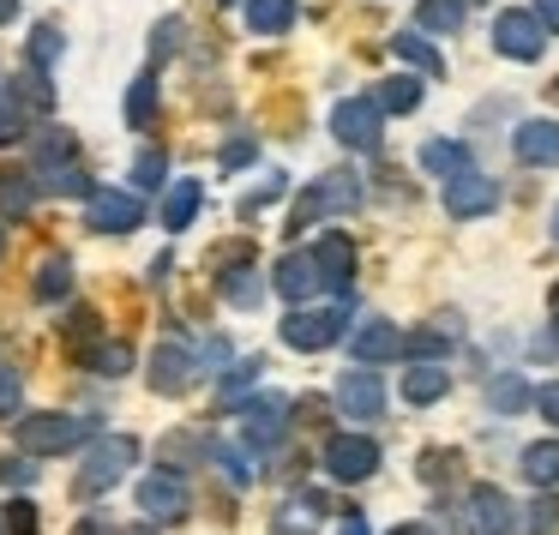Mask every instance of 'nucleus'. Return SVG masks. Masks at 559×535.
Listing matches in <instances>:
<instances>
[{
    "label": "nucleus",
    "mask_w": 559,
    "mask_h": 535,
    "mask_svg": "<svg viewBox=\"0 0 559 535\" xmlns=\"http://www.w3.org/2000/svg\"><path fill=\"white\" fill-rule=\"evenodd\" d=\"M139 511H145L151 523H181L187 518V482L169 469L145 475V482H139Z\"/></svg>",
    "instance_id": "obj_7"
},
{
    "label": "nucleus",
    "mask_w": 559,
    "mask_h": 535,
    "mask_svg": "<svg viewBox=\"0 0 559 535\" xmlns=\"http://www.w3.org/2000/svg\"><path fill=\"white\" fill-rule=\"evenodd\" d=\"M337 409L349 415V421H379V415H385V385H379V373H367V367L343 373L337 379Z\"/></svg>",
    "instance_id": "obj_8"
},
{
    "label": "nucleus",
    "mask_w": 559,
    "mask_h": 535,
    "mask_svg": "<svg viewBox=\"0 0 559 535\" xmlns=\"http://www.w3.org/2000/svg\"><path fill=\"white\" fill-rule=\"evenodd\" d=\"M55 55H61V31H55V25H37V37H31V67H49Z\"/></svg>",
    "instance_id": "obj_36"
},
{
    "label": "nucleus",
    "mask_w": 559,
    "mask_h": 535,
    "mask_svg": "<svg viewBox=\"0 0 559 535\" xmlns=\"http://www.w3.org/2000/svg\"><path fill=\"white\" fill-rule=\"evenodd\" d=\"M391 49H397V61L421 67V73H433V79L445 73V55H439L427 37H415V31H397V37H391Z\"/></svg>",
    "instance_id": "obj_23"
},
{
    "label": "nucleus",
    "mask_w": 559,
    "mask_h": 535,
    "mask_svg": "<svg viewBox=\"0 0 559 535\" xmlns=\"http://www.w3.org/2000/svg\"><path fill=\"white\" fill-rule=\"evenodd\" d=\"M127 121H133V127L157 121V73H139L133 79V91H127Z\"/></svg>",
    "instance_id": "obj_28"
},
{
    "label": "nucleus",
    "mask_w": 559,
    "mask_h": 535,
    "mask_svg": "<svg viewBox=\"0 0 559 535\" xmlns=\"http://www.w3.org/2000/svg\"><path fill=\"white\" fill-rule=\"evenodd\" d=\"M0 482H7V487H31V482H37V463H31V457H7V463H0Z\"/></svg>",
    "instance_id": "obj_43"
},
{
    "label": "nucleus",
    "mask_w": 559,
    "mask_h": 535,
    "mask_svg": "<svg viewBox=\"0 0 559 535\" xmlns=\"http://www.w3.org/2000/svg\"><path fill=\"white\" fill-rule=\"evenodd\" d=\"M7 535H37V506H31V499H13V506H7Z\"/></svg>",
    "instance_id": "obj_39"
},
{
    "label": "nucleus",
    "mask_w": 559,
    "mask_h": 535,
    "mask_svg": "<svg viewBox=\"0 0 559 535\" xmlns=\"http://www.w3.org/2000/svg\"><path fill=\"white\" fill-rule=\"evenodd\" d=\"M391 535H427V530H421V523H397Z\"/></svg>",
    "instance_id": "obj_51"
},
{
    "label": "nucleus",
    "mask_w": 559,
    "mask_h": 535,
    "mask_svg": "<svg viewBox=\"0 0 559 535\" xmlns=\"http://www.w3.org/2000/svg\"><path fill=\"white\" fill-rule=\"evenodd\" d=\"M133 463H139V439L133 433H103L97 445H91L85 469H79V494H109Z\"/></svg>",
    "instance_id": "obj_1"
},
{
    "label": "nucleus",
    "mask_w": 559,
    "mask_h": 535,
    "mask_svg": "<svg viewBox=\"0 0 559 535\" xmlns=\"http://www.w3.org/2000/svg\"><path fill=\"white\" fill-rule=\"evenodd\" d=\"M289 25H295V0H253L247 7V31H259V37H283Z\"/></svg>",
    "instance_id": "obj_21"
},
{
    "label": "nucleus",
    "mask_w": 559,
    "mask_h": 535,
    "mask_svg": "<svg viewBox=\"0 0 559 535\" xmlns=\"http://www.w3.org/2000/svg\"><path fill=\"white\" fill-rule=\"evenodd\" d=\"M535 25H542V31H559V0H535Z\"/></svg>",
    "instance_id": "obj_47"
},
{
    "label": "nucleus",
    "mask_w": 559,
    "mask_h": 535,
    "mask_svg": "<svg viewBox=\"0 0 559 535\" xmlns=\"http://www.w3.org/2000/svg\"><path fill=\"white\" fill-rule=\"evenodd\" d=\"M313 530H319V499L313 494L289 499V506L277 511V535H313Z\"/></svg>",
    "instance_id": "obj_27"
},
{
    "label": "nucleus",
    "mask_w": 559,
    "mask_h": 535,
    "mask_svg": "<svg viewBox=\"0 0 559 535\" xmlns=\"http://www.w3.org/2000/svg\"><path fill=\"white\" fill-rule=\"evenodd\" d=\"M193 451H205V439H199V433H169V439H163V457H193Z\"/></svg>",
    "instance_id": "obj_44"
},
{
    "label": "nucleus",
    "mask_w": 559,
    "mask_h": 535,
    "mask_svg": "<svg viewBox=\"0 0 559 535\" xmlns=\"http://www.w3.org/2000/svg\"><path fill=\"white\" fill-rule=\"evenodd\" d=\"M139 199L133 193H91V205H85V223L91 229H103V235H127V229H139Z\"/></svg>",
    "instance_id": "obj_12"
},
{
    "label": "nucleus",
    "mask_w": 559,
    "mask_h": 535,
    "mask_svg": "<svg viewBox=\"0 0 559 535\" xmlns=\"http://www.w3.org/2000/svg\"><path fill=\"white\" fill-rule=\"evenodd\" d=\"M253 379H259V361H253V355H247V361H235L229 373H223V397H235V391H247V385H253Z\"/></svg>",
    "instance_id": "obj_41"
},
{
    "label": "nucleus",
    "mask_w": 559,
    "mask_h": 535,
    "mask_svg": "<svg viewBox=\"0 0 559 535\" xmlns=\"http://www.w3.org/2000/svg\"><path fill=\"white\" fill-rule=\"evenodd\" d=\"M73 535H115V530H109V523H103V518H85V523H79Z\"/></svg>",
    "instance_id": "obj_48"
},
{
    "label": "nucleus",
    "mask_w": 559,
    "mask_h": 535,
    "mask_svg": "<svg viewBox=\"0 0 559 535\" xmlns=\"http://www.w3.org/2000/svg\"><path fill=\"white\" fill-rule=\"evenodd\" d=\"M313 259H319V277H325V289H349V277H355V247H349V235H325V241L313 247Z\"/></svg>",
    "instance_id": "obj_17"
},
{
    "label": "nucleus",
    "mask_w": 559,
    "mask_h": 535,
    "mask_svg": "<svg viewBox=\"0 0 559 535\" xmlns=\"http://www.w3.org/2000/svg\"><path fill=\"white\" fill-rule=\"evenodd\" d=\"M445 391H451V373H445V367H433V361H421V367L403 373V397H409V403H439Z\"/></svg>",
    "instance_id": "obj_19"
},
{
    "label": "nucleus",
    "mask_w": 559,
    "mask_h": 535,
    "mask_svg": "<svg viewBox=\"0 0 559 535\" xmlns=\"http://www.w3.org/2000/svg\"><path fill=\"white\" fill-rule=\"evenodd\" d=\"M421 169L427 175H445V181H451V175L469 169V151H463L457 139H427V145H421Z\"/></svg>",
    "instance_id": "obj_22"
},
{
    "label": "nucleus",
    "mask_w": 559,
    "mask_h": 535,
    "mask_svg": "<svg viewBox=\"0 0 559 535\" xmlns=\"http://www.w3.org/2000/svg\"><path fill=\"white\" fill-rule=\"evenodd\" d=\"M67 157H79L73 133H67V127H43V139H37V169H55V163H67Z\"/></svg>",
    "instance_id": "obj_30"
},
{
    "label": "nucleus",
    "mask_w": 559,
    "mask_h": 535,
    "mask_svg": "<svg viewBox=\"0 0 559 535\" xmlns=\"http://www.w3.org/2000/svg\"><path fill=\"white\" fill-rule=\"evenodd\" d=\"M91 439V421L85 415H25L19 421V445L31 457H55V451H79Z\"/></svg>",
    "instance_id": "obj_2"
},
{
    "label": "nucleus",
    "mask_w": 559,
    "mask_h": 535,
    "mask_svg": "<svg viewBox=\"0 0 559 535\" xmlns=\"http://www.w3.org/2000/svg\"><path fill=\"white\" fill-rule=\"evenodd\" d=\"M463 13H469V0H421L415 7V19H421V31H463Z\"/></svg>",
    "instance_id": "obj_25"
},
{
    "label": "nucleus",
    "mask_w": 559,
    "mask_h": 535,
    "mask_svg": "<svg viewBox=\"0 0 559 535\" xmlns=\"http://www.w3.org/2000/svg\"><path fill=\"white\" fill-rule=\"evenodd\" d=\"M277 295L283 301H307V295H319L325 289V277H319V259L313 253H283V265H277Z\"/></svg>",
    "instance_id": "obj_14"
},
{
    "label": "nucleus",
    "mask_w": 559,
    "mask_h": 535,
    "mask_svg": "<svg viewBox=\"0 0 559 535\" xmlns=\"http://www.w3.org/2000/svg\"><path fill=\"white\" fill-rule=\"evenodd\" d=\"M199 181H175L169 187V199H163V229H187V223L199 217Z\"/></svg>",
    "instance_id": "obj_24"
},
{
    "label": "nucleus",
    "mask_w": 559,
    "mask_h": 535,
    "mask_svg": "<svg viewBox=\"0 0 559 535\" xmlns=\"http://www.w3.org/2000/svg\"><path fill=\"white\" fill-rule=\"evenodd\" d=\"M373 103H379V115H385V109H391V115H409L415 103H421V79H385Z\"/></svg>",
    "instance_id": "obj_29"
},
{
    "label": "nucleus",
    "mask_w": 559,
    "mask_h": 535,
    "mask_svg": "<svg viewBox=\"0 0 559 535\" xmlns=\"http://www.w3.org/2000/svg\"><path fill=\"white\" fill-rule=\"evenodd\" d=\"M13 139H25V109H19L13 91L0 85V145H13Z\"/></svg>",
    "instance_id": "obj_33"
},
{
    "label": "nucleus",
    "mask_w": 559,
    "mask_h": 535,
    "mask_svg": "<svg viewBox=\"0 0 559 535\" xmlns=\"http://www.w3.org/2000/svg\"><path fill=\"white\" fill-rule=\"evenodd\" d=\"M535 403H542V415L559 427V379H554V385H542V391H535Z\"/></svg>",
    "instance_id": "obj_46"
},
{
    "label": "nucleus",
    "mask_w": 559,
    "mask_h": 535,
    "mask_svg": "<svg viewBox=\"0 0 559 535\" xmlns=\"http://www.w3.org/2000/svg\"><path fill=\"white\" fill-rule=\"evenodd\" d=\"M31 205H37V175L31 169H0V217L25 223Z\"/></svg>",
    "instance_id": "obj_18"
},
{
    "label": "nucleus",
    "mask_w": 559,
    "mask_h": 535,
    "mask_svg": "<svg viewBox=\"0 0 559 535\" xmlns=\"http://www.w3.org/2000/svg\"><path fill=\"white\" fill-rule=\"evenodd\" d=\"M343 535H367V523H361V518H349V523H343Z\"/></svg>",
    "instance_id": "obj_50"
},
{
    "label": "nucleus",
    "mask_w": 559,
    "mask_h": 535,
    "mask_svg": "<svg viewBox=\"0 0 559 535\" xmlns=\"http://www.w3.org/2000/svg\"><path fill=\"white\" fill-rule=\"evenodd\" d=\"M217 463H223V475H229L235 487H253V457H247V451H235V445H217Z\"/></svg>",
    "instance_id": "obj_34"
},
{
    "label": "nucleus",
    "mask_w": 559,
    "mask_h": 535,
    "mask_svg": "<svg viewBox=\"0 0 559 535\" xmlns=\"http://www.w3.org/2000/svg\"><path fill=\"white\" fill-rule=\"evenodd\" d=\"M343 331H349V313H343V307H319V313H289V319H283V343L301 349V355L331 349Z\"/></svg>",
    "instance_id": "obj_3"
},
{
    "label": "nucleus",
    "mask_w": 559,
    "mask_h": 535,
    "mask_svg": "<svg viewBox=\"0 0 559 535\" xmlns=\"http://www.w3.org/2000/svg\"><path fill=\"white\" fill-rule=\"evenodd\" d=\"M487 403H493V409H499V415H518V409H523V403H530V385H523V379H518V373H499V379H493V385H487Z\"/></svg>",
    "instance_id": "obj_31"
},
{
    "label": "nucleus",
    "mask_w": 559,
    "mask_h": 535,
    "mask_svg": "<svg viewBox=\"0 0 559 535\" xmlns=\"http://www.w3.org/2000/svg\"><path fill=\"white\" fill-rule=\"evenodd\" d=\"M331 133H337L349 151H379V139H385V127H379V103L373 97L337 103V109H331Z\"/></svg>",
    "instance_id": "obj_4"
},
{
    "label": "nucleus",
    "mask_w": 559,
    "mask_h": 535,
    "mask_svg": "<svg viewBox=\"0 0 559 535\" xmlns=\"http://www.w3.org/2000/svg\"><path fill=\"white\" fill-rule=\"evenodd\" d=\"M493 49L511 55V61H542L547 31L535 25V13H499L493 19Z\"/></svg>",
    "instance_id": "obj_6"
},
{
    "label": "nucleus",
    "mask_w": 559,
    "mask_h": 535,
    "mask_svg": "<svg viewBox=\"0 0 559 535\" xmlns=\"http://www.w3.org/2000/svg\"><path fill=\"white\" fill-rule=\"evenodd\" d=\"M349 349H355V361H361V367L391 361V355H403V331L391 325V319H367V325L349 337Z\"/></svg>",
    "instance_id": "obj_15"
},
{
    "label": "nucleus",
    "mask_w": 559,
    "mask_h": 535,
    "mask_svg": "<svg viewBox=\"0 0 559 535\" xmlns=\"http://www.w3.org/2000/svg\"><path fill=\"white\" fill-rule=\"evenodd\" d=\"M13 13H19V0H0V25H7Z\"/></svg>",
    "instance_id": "obj_49"
},
{
    "label": "nucleus",
    "mask_w": 559,
    "mask_h": 535,
    "mask_svg": "<svg viewBox=\"0 0 559 535\" xmlns=\"http://www.w3.org/2000/svg\"><path fill=\"white\" fill-rule=\"evenodd\" d=\"M511 151H518V163H530V169H547V163H559V127L554 121H523L518 139H511Z\"/></svg>",
    "instance_id": "obj_16"
},
{
    "label": "nucleus",
    "mask_w": 559,
    "mask_h": 535,
    "mask_svg": "<svg viewBox=\"0 0 559 535\" xmlns=\"http://www.w3.org/2000/svg\"><path fill=\"white\" fill-rule=\"evenodd\" d=\"M523 475H530L535 487H554V482H559V445H554V439H542V445H523Z\"/></svg>",
    "instance_id": "obj_26"
},
{
    "label": "nucleus",
    "mask_w": 559,
    "mask_h": 535,
    "mask_svg": "<svg viewBox=\"0 0 559 535\" xmlns=\"http://www.w3.org/2000/svg\"><path fill=\"white\" fill-rule=\"evenodd\" d=\"M223 295H229L235 307H253L259 301V283L247 277V271H223Z\"/></svg>",
    "instance_id": "obj_35"
},
{
    "label": "nucleus",
    "mask_w": 559,
    "mask_h": 535,
    "mask_svg": "<svg viewBox=\"0 0 559 535\" xmlns=\"http://www.w3.org/2000/svg\"><path fill=\"white\" fill-rule=\"evenodd\" d=\"M19 403H25V385L13 367H0V415H19Z\"/></svg>",
    "instance_id": "obj_42"
},
{
    "label": "nucleus",
    "mask_w": 559,
    "mask_h": 535,
    "mask_svg": "<svg viewBox=\"0 0 559 535\" xmlns=\"http://www.w3.org/2000/svg\"><path fill=\"white\" fill-rule=\"evenodd\" d=\"M235 415H241L247 445H259V451L283 445V427H289V403H283V397H253V403H241Z\"/></svg>",
    "instance_id": "obj_9"
},
{
    "label": "nucleus",
    "mask_w": 559,
    "mask_h": 535,
    "mask_svg": "<svg viewBox=\"0 0 559 535\" xmlns=\"http://www.w3.org/2000/svg\"><path fill=\"white\" fill-rule=\"evenodd\" d=\"M319 199H325V211H355L361 205V187H355V175H325V181H319Z\"/></svg>",
    "instance_id": "obj_32"
},
{
    "label": "nucleus",
    "mask_w": 559,
    "mask_h": 535,
    "mask_svg": "<svg viewBox=\"0 0 559 535\" xmlns=\"http://www.w3.org/2000/svg\"><path fill=\"white\" fill-rule=\"evenodd\" d=\"M547 307H554V319H559V283H554V295H547Z\"/></svg>",
    "instance_id": "obj_52"
},
{
    "label": "nucleus",
    "mask_w": 559,
    "mask_h": 535,
    "mask_svg": "<svg viewBox=\"0 0 559 535\" xmlns=\"http://www.w3.org/2000/svg\"><path fill=\"white\" fill-rule=\"evenodd\" d=\"M0 535H7V530H0Z\"/></svg>",
    "instance_id": "obj_56"
},
{
    "label": "nucleus",
    "mask_w": 559,
    "mask_h": 535,
    "mask_svg": "<svg viewBox=\"0 0 559 535\" xmlns=\"http://www.w3.org/2000/svg\"><path fill=\"white\" fill-rule=\"evenodd\" d=\"M493 205H499V187L487 181V175L463 169V175H451V181H445V211H451V217H487Z\"/></svg>",
    "instance_id": "obj_11"
},
{
    "label": "nucleus",
    "mask_w": 559,
    "mask_h": 535,
    "mask_svg": "<svg viewBox=\"0 0 559 535\" xmlns=\"http://www.w3.org/2000/svg\"><path fill=\"white\" fill-rule=\"evenodd\" d=\"M554 103H559V85H554Z\"/></svg>",
    "instance_id": "obj_54"
},
{
    "label": "nucleus",
    "mask_w": 559,
    "mask_h": 535,
    "mask_svg": "<svg viewBox=\"0 0 559 535\" xmlns=\"http://www.w3.org/2000/svg\"><path fill=\"white\" fill-rule=\"evenodd\" d=\"M127 367H133V349H127V343H103L97 349V373H127Z\"/></svg>",
    "instance_id": "obj_40"
},
{
    "label": "nucleus",
    "mask_w": 559,
    "mask_h": 535,
    "mask_svg": "<svg viewBox=\"0 0 559 535\" xmlns=\"http://www.w3.org/2000/svg\"><path fill=\"white\" fill-rule=\"evenodd\" d=\"M0 253H7V241H0Z\"/></svg>",
    "instance_id": "obj_55"
},
{
    "label": "nucleus",
    "mask_w": 559,
    "mask_h": 535,
    "mask_svg": "<svg viewBox=\"0 0 559 535\" xmlns=\"http://www.w3.org/2000/svg\"><path fill=\"white\" fill-rule=\"evenodd\" d=\"M31 289H37V301H61V295H73V259L49 253L37 265V283H31Z\"/></svg>",
    "instance_id": "obj_20"
},
{
    "label": "nucleus",
    "mask_w": 559,
    "mask_h": 535,
    "mask_svg": "<svg viewBox=\"0 0 559 535\" xmlns=\"http://www.w3.org/2000/svg\"><path fill=\"white\" fill-rule=\"evenodd\" d=\"M253 163V139H229L223 145V169H247Z\"/></svg>",
    "instance_id": "obj_45"
},
{
    "label": "nucleus",
    "mask_w": 559,
    "mask_h": 535,
    "mask_svg": "<svg viewBox=\"0 0 559 535\" xmlns=\"http://www.w3.org/2000/svg\"><path fill=\"white\" fill-rule=\"evenodd\" d=\"M163 181V151L151 145V151H139V163H133V187L145 193V187H157Z\"/></svg>",
    "instance_id": "obj_37"
},
{
    "label": "nucleus",
    "mask_w": 559,
    "mask_h": 535,
    "mask_svg": "<svg viewBox=\"0 0 559 535\" xmlns=\"http://www.w3.org/2000/svg\"><path fill=\"white\" fill-rule=\"evenodd\" d=\"M554 241H559V211H554Z\"/></svg>",
    "instance_id": "obj_53"
},
{
    "label": "nucleus",
    "mask_w": 559,
    "mask_h": 535,
    "mask_svg": "<svg viewBox=\"0 0 559 535\" xmlns=\"http://www.w3.org/2000/svg\"><path fill=\"white\" fill-rule=\"evenodd\" d=\"M193 379H199V355L187 349V343H163V349L151 355V391H163V397H181Z\"/></svg>",
    "instance_id": "obj_10"
},
{
    "label": "nucleus",
    "mask_w": 559,
    "mask_h": 535,
    "mask_svg": "<svg viewBox=\"0 0 559 535\" xmlns=\"http://www.w3.org/2000/svg\"><path fill=\"white\" fill-rule=\"evenodd\" d=\"M530 535H559V499H535L530 506Z\"/></svg>",
    "instance_id": "obj_38"
},
{
    "label": "nucleus",
    "mask_w": 559,
    "mask_h": 535,
    "mask_svg": "<svg viewBox=\"0 0 559 535\" xmlns=\"http://www.w3.org/2000/svg\"><path fill=\"white\" fill-rule=\"evenodd\" d=\"M325 469H331V482H367L379 469V445L367 433H337L325 445Z\"/></svg>",
    "instance_id": "obj_5"
},
{
    "label": "nucleus",
    "mask_w": 559,
    "mask_h": 535,
    "mask_svg": "<svg viewBox=\"0 0 559 535\" xmlns=\"http://www.w3.org/2000/svg\"><path fill=\"white\" fill-rule=\"evenodd\" d=\"M469 518H475V535H518V506H511L499 487H475Z\"/></svg>",
    "instance_id": "obj_13"
}]
</instances>
